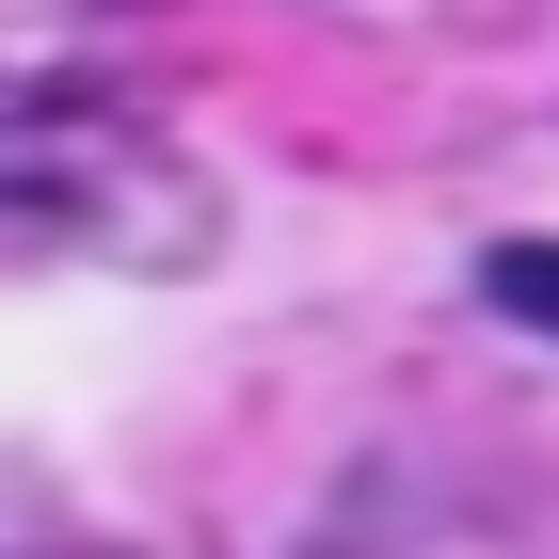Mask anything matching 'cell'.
I'll return each instance as SVG.
<instances>
[{
	"mask_svg": "<svg viewBox=\"0 0 559 559\" xmlns=\"http://www.w3.org/2000/svg\"><path fill=\"white\" fill-rule=\"evenodd\" d=\"M479 304L527 320V336H559V240H496V257H479Z\"/></svg>",
	"mask_w": 559,
	"mask_h": 559,
	"instance_id": "cell-1",
	"label": "cell"
}]
</instances>
